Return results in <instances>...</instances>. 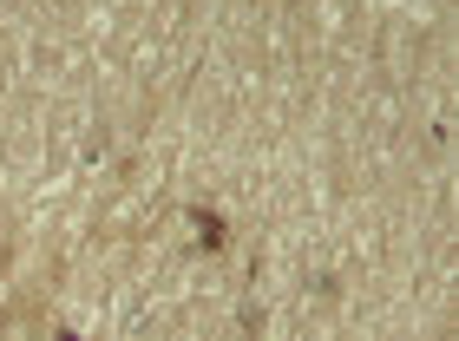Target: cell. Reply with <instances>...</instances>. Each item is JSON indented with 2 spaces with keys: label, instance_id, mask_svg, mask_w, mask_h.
I'll return each instance as SVG.
<instances>
[{
  "label": "cell",
  "instance_id": "6da1fadb",
  "mask_svg": "<svg viewBox=\"0 0 459 341\" xmlns=\"http://www.w3.org/2000/svg\"><path fill=\"white\" fill-rule=\"evenodd\" d=\"M0 341H47V309L39 302H13L0 315Z\"/></svg>",
  "mask_w": 459,
  "mask_h": 341
}]
</instances>
